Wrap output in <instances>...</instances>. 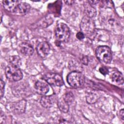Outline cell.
I'll return each mask as SVG.
<instances>
[{"instance_id":"obj_16","label":"cell","mask_w":124,"mask_h":124,"mask_svg":"<svg viewBox=\"0 0 124 124\" xmlns=\"http://www.w3.org/2000/svg\"><path fill=\"white\" fill-rule=\"evenodd\" d=\"M69 104L65 101L63 98H60L58 101V107L60 110L63 112L66 113L69 110Z\"/></svg>"},{"instance_id":"obj_10","label":"cell","mask_w":124,"mask_h":124,"mask_svg":"<svg viewBox=\"0 0 124 124\" xmlns=\"http://www.w3.org/2000/svg\"><path fill=\"white\" fill-rule=\"evenodd\" d=\"M2 3L3 6L5 9L10 12L16 13L17 6L20 3V1L18 0H3Z\"/></svg>"},{"instance_id":"obj_3","label":"cell","mask_w":124,"mask_h":124,"mask_svg":"<svg viewBox=\"0 0 124 124\" xmlns=\"http://www.w3.org/2000/svg\"><path fill=\"white\" fill-rule=\"evenodd\" d=\"M97 58L105 63H109L112 60V53L110 48L106 46H98L95 51Z\"/></svg>"},{"instance_id":"obj_11","label":"cell","mask_w":124,"mask_h":124,"mask_svg":"<svg viewBox=\"0 0 124 124\" xmlns=\"http://www.w3.org/2000/svg\"><path fill=\"white\" fill-rule=\"evenodd\" d=\"M34 88L37 93L41 95H45L49 90L48 85L42 81H37L34 84Z\"/></svg>"},{"instance_id":"obj_5","label":"cell","mask_w":124,"mask_h":124,"mask_svg":"<svg viewBox=\"0 0 124 124\" xmlns=\"http://www.w3.org/2000/svg\"><path fill=\"white\" fill-rule=\"evenodd\" d=\"M5 75L10 81H17L23 78V74L19 67L13 65L8 66L5 69Z\"/></svg>"},{"instance_id":"obj_8","label":"cell","mask_w":124,"mask_h":124,"mask_svg":"<svg viewBox=\"0 0 124 124\" xmlns=\"http://www.w3.org/2000/svg\"><path fill=\"white\" fill-rule=\"evenodd\" d=\"M50 46L46 42H41L36 46V51L38 55L42 58H45L48 54Z\"/></svg>"},{"instance_id":"obj_22","label":"cell","mask_w":124,"mask_h":124,"mask_svg":"<svg viewBox=\"0 0 124 124\" xmlns=\"http://www.w3.org/2000/svg\"><path fill=\"white\" fill-rule=\"evenodd\" d=\"M99 72L103 75H106L108 73V68L105 67H102L99 68Z\"/></svg>"},{"instance_id":"obj_13","label":"cell","mask_w":124,"mask_h":124,"mask_svg":"<svg viewBox=\"0 0 124 124\" xmlns=\"http://www.w3.org/2000/svg\"><path fill=\"white\" fill-rule=\"evenodd\" d=\"M30 9V6L28 3L20 2L17 6L16 13L24 15L27 14L29 12Z\"/></svg>"},{"instance_id":"obj_25","label":"cell","mask_w":124,"mask_h":124,"mask_svg":"<svg viewBox=\"0 0 124 124\" xmlns=\"http://www.w3.org/2000/svg\"><path fill=\"white\" fill-rule=\"evenodd\" d=\"M124 109H122L120 111V118L122 120H124Z\"/></svg>"},{"instance_id":"obj_21","label":"cell","mask_w":124,"mask_h":124,"mask_svg":"<svg viewBox=\"0 0 124 124\" xmlns=\"http://www.w3.org/2000/svg\"><path fill=\"white\" fill-rule=\"evenodd\" d=\"M0 97L2 98L4 94V87H5V83L2 80L0 79Z\"/></svg>"},{"instance_id":"obj_9","label":"cell","mask_w":124,"mask_h":124,"mask_svg":"<svg viewBox=\"0 0 124 124\" xmlns=\"http://www.w3.org/2000/svg\"><path fill=\"white\" fill-rule=\"evenodd\" d=\"M56 101V96L54 95H45L43 96L40 100L41 105L46 108H50L53 106Z\"/></svg>"},{"instance_id":"obj_4","label":"cell","mask_w":124,"mask_h":124,"mask_svg":"<svg viewBox=\"0 0 124 124\" xmlns=\"http://www.w3.org/2000/svg\"><path fill=\"white\" fill-rule=\"evenodd\" d=\"M70 34V29L67 25L60 23L57 25L55 29V35L56 39L61 42L66 41Z\"/></svg>"},{"instance_id":"obj_23","label":"cell","mask_w":124,"mask_h":124,"mask_svg":"<svg viewBox=\"0 0 124 124\" xmlns=\"http://www.w3.org/2000/svg\"><path fill=\"white\" fill-rule=\"evenodd\" d=\"M76 37L78 40H81L84 38L85 36H84V34L81 31H79L77 33Z\"/></svg>"},{"instance_id":"obj_20","label":"cell","mask_w":124,"mask_h":124,"mask_svg":"<svg viewBox=\"0 0 124 124\" xmlns=\"http://www.w3.org/2000/svg\"><path fill=\"white\" fill-rule=\"evenodd\" d=\"M98 98L97 94L93 93H90L86 96V100L88 103L93 104L97 100Z\"/></svg>"},{"instance_id":"obj_1","label":"cell","mask_w":124,"mask_h":124,"mask_svg":"<svg viewBox=\"0 0 124 124\" xmlns=\"http://www.w3.org/2000/svg\"><path fill=\"white\" fill-rule=\"evenodd\" d=\"M67 81L69 85L74 88L82 87L85 81L84 76L80 72L73 71L67 77Z\"/></svg>"},{"instance_id":"obj_14","label":"cell","mask_w":124,"mask_h":124,"mask_svg":"<svg viewBox=\"0 0 124 124\" xmlns=\"http://www.w3.org/2000/svg\"><path fill=\"white\" fill-rule=\"evenodd\" d=\"M84 9L86 16L92 18L95 16L96 14V10L89 2H85L84 3Z\"/></svg>"},{"instance_id":"obj_19","label":"cell","mask_w":124,"mask_h":124,"mask_svg":"<svg viewBox=\"0 0 124 124\" xmlns=\"http://www.w3.org/2000/svg\"><path fill=\"white\" fill-rule=\"evenodd\" d=\"M52 22L53 20L51 17H45L43 20L40 21L39 25L42 28H46L52 24Z\"/></svg>"},{"instance_id":"obj_12","label":"cell","mask_w":124,"mask_h":124,"mask_svg":"<svg viewBox=\"0 0 124 124\" xmlns=\"http://www.w3.org/2000/svg\"><path fill=\"white\" fill-rule=\"evenodd\" d=\"M19 50L22 54L27 56L32 55L34 51L32 46L27 42H23L19 45Z\"/></svg>"},{"instance_id":"obj_6","label":"cell","mask_w":124,"mask_h":124,"mask_svg":"<svg viewBox=\"0 0 124 124\" xmlns=\"http://www.w3.org/2000/svg\"><path fill=\"white\" fill-rule=\"evenodd\" d=\"M26 106V101L24 99L12 102L7 105V109L15 114H21L25 112Z\"/></svg>"},{"instance_id":"obj_7","label":"cell","mask_w":124,"mask_h":124,"mask_svg":"<svg viewBox=\"0 0 124 124\" xmlns=\"http://www.w3.org/2000/svg\"><path fill=\"white\" fill-rule=\"evenodd\" d=\"M43 78L49 84L54 86H62L64 82L62 77L58 74L49 73L45 75Z\"/></svg>"},{"instance_id":"obj_24","label":"cell","mask_w":124,"mask_h":124,"mask_svg":"<svg viewBox=\"0 0 124 124\" xmlns=\"http://www.w3.org/2000/svg\"><path fill=\"white\" fill-rule=\"evenodd\" d=\"M81 62L85 65H87L88 63V59L87 57L86 56H83L81 58Z\"/></svg>"},{"instance_id":"obj_2","label":"cell","mask_w":124,"mask_h":124,"mask_svg":"<svg viewBox=\"0 0 124 124\" xmlns=\"http://www.w3.org/2000/svg\"><path fill=\"white\" fill-rule=\"evenodd\" d=\"M80 28L81 32L87 37L92 36L95 31V24L92 18L84 16L80 22Z\"/></svg>"},{"instance_id":"obj_15","label":"cell","mask_w":124,"mask_h":124,"mask_svg":"<svg viewBox=\"0 0 124 124\" xmlns=\"http://www.w3.org/2000/svg\"><path fill=\"white\" fill-rule=\"evenodd\" d=\"M112 81L117 84H123L124 83V77L123 75L119 72H116L114 73L111 77Z\"/></svg>"},{"instance_id":"obj_17","label":"cell","mask_w":124,"mask_h":124,"mask_svg":"<svg viewBox=\"0 0 124 124\" xmlns=\"http://www.w3.org/2000/svg\"><path fill=\"white\" fill-rule=\"evenodd\" d=\"M10 65L19 67L21 65V60L20 58L18 56H13L9 58V60Z\"/></svg>"},{"instance_id":"obj_26","label":"cell","mask_w":124,"mask_h":124,"mask_svg":"<svg viewBox=\"0 0 124 124\" xmlns=\"http://www.w3.org/2000/svg\"><path fill=\"white\" fill-rule=\"evenodd\" d=\"M64 2L67 4H69V5H71V4H72L74 1H73V0H66V1H64Z\"/></svg>"},{"instance_id":"obj_18","label":"cell","mask_w":124,"mask_h":124,"mask_svg":"<svg viewBox=\"0 0 124 124\" xmlns=\"http://www.w3.org/2000/svg\"><path fill=\"white\" fill-rule=\"evenodd\" d=\"M62 98L69 105L71 104L74 102L75 99L73 93L70 92L65 93Z\"/></svg>"}]
</instances>
